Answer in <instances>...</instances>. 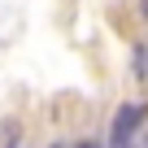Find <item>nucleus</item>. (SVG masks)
<instances>
[{"label": "nucleus", "mask_w": 148, "mask_h": 148, "mask_svg": "<svg viewBox=\"0 0 148 148\" xmlns=\"http://www.w3.org/2000/svg\"><path fill=\"white\" fill-rule=\"evenodd\" d=\"M144 118H148V105H122L118 109V118H113V126H109V144H131L135 139V131L144 126Z\"/></svg>", "instance_id": "f257e3e1"}, {"label": "nucleus", "mask_w": 148, "mask_h": 148, "mask_svg": "<svg viewBox=\"0 0 148 148\" xmlns=\"http://www.w3.org/2000/svg\"><path fill=\"white\" fill-rule=\"evenodd\" d=\"M135 79H139V83H148V39H144V44H135Z\"/></svg>", "instance_id": "f03ea898"}, {"label": "nucleus", "mask_w": 148, "mask_h": 148, "mask_svg": "<svg viewBox=\"0 0 148 148\" xmlns=\"http://www.w3.org/2000/svg\"><path fill=\"white\" fill-rule=\"evenodd\" d=\"M13 139H22V126H13V122L0 126V144H13Z\"/></svg>", "instance_id": "7ed1b4c3"}, {"label": "nucleus", "mask_w": 148, "mask_h": 148, "mask_svg": "<svg viewBox=\"0 0 148 148\" xmlns=\"http://www.w3.org/2000/svg\"><path fill=\"white\" fill-rule=\"evenodd\" d=\"M144 13H148V0H144Z\"/></svg>", "instance_id": "20e7f679"}]
</instances>
